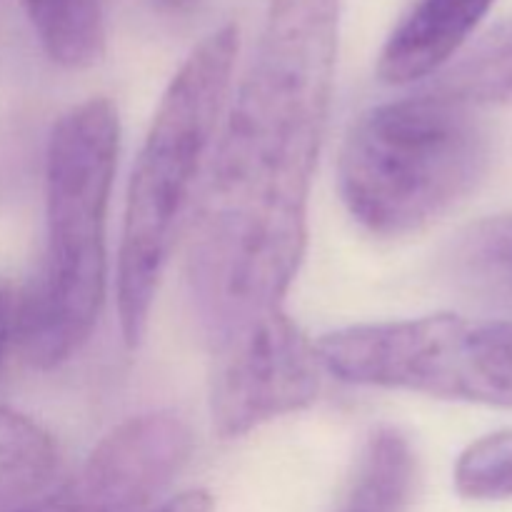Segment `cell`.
I'll return each mask as SVG.
<instances>
[{
  "label": "cell",
  "instance_id": "obj_1",
  "mask_svg": "<svg viewBox=\"0 0 512 512\" xmlns=\"http://www.w3.org/2000/svg\"><path fill=\"white\" fill-rule=\"evenodd\" d=\"M340 0H270L205 168L188 293L210 358L283 313L333 103Z\"/></svg>",
  "mask_w": 512,
  "mask_h": 512
},
{
  "label": "cell",
  "instance_id": "obj_2",
  "mask_svg": "<svg viewBox=\"0 0 512 512\" xmlns=\"http://www.w3.org/2000/svg\"><path fill=\"white\" fill-rule=\"evenodd\" d=\"M120 148L118 110L85 100L55 123L45 153V248L18 298L15 340L35 368L80 353L98 325L108 283L105 220Z\"/></svg>",
  "mask_w": 512,
  "mask_h": 512
},
{
  "label": "cell",
  "instance_id": "obj_3",
  "mask_svg": "<svg viewBox=\"0 0 512 512\" xmlns=\"http://www.w3.org/2000/svg\"><path fill=\"white\" fill-rule=\"evenodd\" d=\"M240 35L223 25L200 40L160 98L125 200L118 253V318L128 348L148 330L150 310L180 225L205 175L228 108Z\"/></svg>",
  "mask_w": 512,
  "mask_h": 512
},
{
  "label": "cell",
  "instance_id": "obj_4",
  "mask_svg": "<svg viewBox=\"0 0 512 512\" xmlns=\"http://www.w3.org/2000/svg\"><path fill=\"white\" fill-rule=\"evenodd\" d=\"M490 163L473 108L423 90L365 110L340 150L345 208L378 238L425 230L468 198Z\"/></svg>",
  "mask_w": 512,
  "mask_h": 512
},
{
  "label": "cell",
  "instance_id": "obj_5",
  "mask_svg": "<svg viewBox=\"0 0 512 512\" xmlns=\"http://www.w3.org/2000/svg\"><path fill=\"white\" fill-rule=\"evenodd\" d=\"M315 350L343 383L512 408V320L440 313L353 325L323 335Z\"/></svg>",
  "mask_w": 512,
  "mask_h": 512
},
{
  "label": "cell",
  "instance_id": "obj_6",
  "mask_svg": "<svg viewBox=\"0 0 512 512\" xmlns=\"http://www.w3.org/2000/svg\"><path fill=\"white\" fill-rule=\"evenodd\" d=\"M210 360V415L220 438H240L308 408L323 385L318 350L285 310Z\"/></svg>",
  "mask_w": 512,
  "mask_h": 512
},
{
  "label": "cell",
  "instance_id": "obj_7",
  "mask_svg": "<svg viewBox=\"0 0 512 512\" xmlns=\"http://www.w3.org/2000/svg\"><path fill=\"white\" fill-rule=\"evenodd\" d=\"M193 453L175 413H145L110 430L73 478L15 512H150Z\"/></svg>",
  "mask_w": 512,
  "mask_h": 512
},
{
  "label": "cell",
  "instance_id": "obj_8",
  "mask_svg": "<svg viewBox=\"0 0 512 512\" xmlns=\"http://www.w3.org/2000/svg\"><path fill=\"white\" fill-rule=\"evenodd\" d=\"M495 0H418L385 40L378 75L388 85H413L460 53Z\"/></svg>",
  "mask_w": 512,
  "mask_h": 512
},
{
  "label": "cell",
  "instance_id": "obj_9",
  "mask_svg": "<svg viewBox=\"0 0 512 512\" xmlns=\"http://www.w3.org/2000/svg\"><path fill=\"white\" fill-rule=\"evenodd\" d=\"M445 278L473 303L512 313V215L465 228L445 253Z\"/></svg>",
  "mask_w": 512,
  "mask_h": 512
},
{
  "label": "cell",
  "instance_id": "obj_10",
  "mask_svg": "<svg viewBox=\"0 0 512 512\" xmlns=\"http://www.w3.org/2000/svg\"><path fill=\"white\" fill-rule=\"evenodd\" d=\"M53 435L18 410L0 408V512H15L58 485Z\"/></svg>",
  "mask_w": 512,
  "mask_h": 512
},
{
  "label": "cell",
  "instance_id": "obj_11",
  "mask_svg": "<svg viewBox=\"0 0 512 512\" xmlns=\"http://www.w3.org/2000/svg\"><path fill=\"white\" fill-rule=\"evenodd\" d=\"M415 488V453L395 428H378L360 450L335 512H408Z\"/></svg>",
  "mask_w": 512,
  "mask_h": 512
},
{
  "label": "cell",
  "instance_id": "obj_12",
  "mask_svg": "<svg viewBox=\"0 0 512 512\" xmlns=\"http://www.w3.org/2000/svg\"><path fill=\"white\" fill-rule=\"evenodd\" d=\"M425 90L473 110L512 105V20L483 35L453 65H445Z\"/></svg>",
  "mask_w": 512,
  "mask_h": 512
},
{
  "label": "cell",
  "instance_id": "obj_13",
  "mask_svg": "<svg viewBox=\"0 0 512 512\" xmlns=\"http://www.w3.org/2000/svg\"><path fill=\"white\" fill-rule=\"evenodd\" d=\"M20 5L53 63L80 70L103 58L105 15L100 0H20Z\"/></svg>",
  "mask_w": 512,
  "mask_h": 512
},
{
  "label": "cell",
  "instance_id": "obj_14",
  "mask_svg": "<svg viewBox=\"0 0 512 512\" xmlns=\"http://www.w3.org/2000/svg\"><path fill=\"white\" fill-rule=\"evenodd\" d=\"M455 490L468 500L512 498V430L475 440L455 463Z\"/></svg>",
  "mask_w": 512,
  "mask_h": 512
},
{
  "label": "cell",
  "instance_id": "obj_15",
  "mask_svg": "<svg viewBox=\"0 0 512 512\" xmlns=\"http://www.w3.org/2000/svg\"><path fill=\"white\" fill-rule=\"evenodd\" d=\"M15 328H18V295L8 283L0 280V363L10 343H15Z\"/></svg>",
  "mask_w": 512,
  "mask_h": 512
},
{
  "label": "cell",
  "instance_id": "obj_16",
  "mask_svg": "<svg viewBox=\"0 0 512 512\" xmlns=\"http://www.w3.org/2000/svg\"><path fill=\"white\" fill-rule=\"evenodd\" d=\"M150 512H213V498L205 490H188L165 500Z\"/></svg>",
  "mask_w": 512,
  "mask_h": 512
},
{
  "label": "cell",
  "instance_id": "obj_17",
  "mask_svg": "<svg viewBox=\"0 0 512 512\" xmlns=\"http://www.w3.org/2000/svg\"><path fill=\"white\" fill-rule=\"evenodd\" d=\"M158 3H163L165 8H173V10H178V8H183V5H188L190 0H158Z\"/></svg>",
  "mask_w": 512,
  "mask_h": 512
}]
</instances>
